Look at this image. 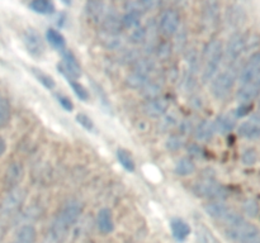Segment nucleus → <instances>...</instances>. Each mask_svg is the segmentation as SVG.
<instances>
[{"label": "nucleus", "instance_id": "1", "mask_svg": "<svg viewBox=\"0 0 260 243\" xmlns=\"http://www.w3.org/2000/svg\"><path fill=\"white\" fill-rule=\"evenodd\" d=\"M83 213V204L78 199H70L60 208L53 218L42 243H63L71 228Z\"/></svg>", "mask_w": 260, "mask_h": 243}, {"label": "nucleus", "instance_id": "2", "mask_svg": "<svg viewBox=\"0 0 260 243\" xmlns=\"http://www.w3.org/2000/svg\"><path fill=\"white\" fill-rule=\"evenodd\" d=\"M223 60V46L218 39H212L206 45L201 58V77L203 83H211L218 73L221 62Z\"/></svg>", "mask_w": 260, "mask_h": 243}, {"label": "nucleus", "instance_id": "3", "mask_svg": "<svg viewBox=\"0 0 260 243\" xmlns=\"http://www.w3.org/2000/svg\"><path fill=\"white\" fill-rule=\"evenodd\" d=\"M225 233L229 239L236 243H260L259 228L244 218H240L233 224L226 225Z\"/></svg>", "mask_w": 260, "mask_h": 243}, {"label": "nucleus", "instance_id": "4", "mask_svg": "<svg viewBox=\"0 0 260 243\" xmlns=\"http://www.w3.org/2000/svg\"><path fill=\"white\" fill-rule=\"evenodd\" d=\"M239 73H240V68L236 63L228 66V68L223 70L222 72H218L211 81L212 95L216 99L226 98L230 94V91L233 90L236 78L239 77Z\"/></svg>", "mask_w": 260, "mask_h": 243}, {"label": "nucleus", "instance_id": "5", "mask_svg": "<svg viewBox=\"0 0 260 243\" xmlns=\"http://www.w3.org/2000/svg\"><path fill=\"white\" fill-rule=\"evenodd\" d=\"M193 191L201 197H206L212 201H222L229 196V190L217 182L212 175H206L193 186Z\"/></svg>", "mask_w": 260, "mask_h": 243}, {"label": "nucleus", "instance_id": "6", "mask_svg": "<svg viewBox=\"0 0 260 243\" xmlns=\"http://www.w3.org/2000/svg\"><path fill=\"white\" fill-rule=\"evenodd\" d=\"M250 48V39L241 32H235L229 39L228 46L223 50V58L228 61V65H235L244 52Z\"/></svg>", "mask_w": 260, "mask_h": 243}, {"label": "nucleus", "instance_id": "7", "mask_svg": "<svg viewBox=\"0 0 260 243\" xmlns=\"http://www.w3.org/2000/svg\"><path fill=\"white\" fill-rule=\"evenodd\" d=\"M154 70V62L147 58L136 61L131 72L127 75L126 84L132 89H142L149 81L150 73Z\"/></svg>", "mask_w": 260, "mask_h": 243}, {"label": "nucleus", "instance_id": "8", "mask_svg": "<svg viewBox=\"0 0 260 243\" xmlns=\"http://www.w3.org/2000/svg\"><path fill=\"white\" fill-rule=\"evenodd\" d=\"M25 200V190L22 187H14L9 190L5 195L4 199L0 202V215L5 218H9L12 215L17 214L22 208L23 202Z\"/></svg>", "mask_w": 260, "mask_h": 243}, {"label": "nucleus", "instance_id": "9", "mask_svg": "<svg viewBox=\"0 0 260 243\" xmlns=\"http://www.w3.org/2000/svg\"><path fill=\"white\" fill-rule=\"evenodd\" d=\"M206 213L210 215L213 219L221 220V222L225 223L226 225L233 224L236 220H239L241 218V215L239 213H236L235 210L231 209L228 204H225L223 201H211L208 202L205 207Z\"/></svg>", "mask_w": 260, "mask_h": 243}, {"label": "nucleus", "instance_id": "10", "mask_svg": "<svg viewBox=\"0 0 260 243\" xmlns=\"http://www.w3.org/2000/svg\"><path fill=\"white\" fill-rule=\"evenodd\" d=\"M23 45H24L25 50L33 57H42L46 52L45 42H43L42 37L40 33L35 29V28H27L22 34Z\"/></svg>", "mask_w": 260, "mask_h": 243}, {"label": "nucleus", "instance_id": "11", "mask_svg": "<svg viewBox=\"0 0 260 243\" xmlns=\"http://www.w3.org/2000/svg\"><path fill=\"white\" fill-rule=\"evenodd\" d=\"M180 24V15L175 9H167L161 13L159 19V30L164 35H173L177 33Z\"/></svg>", "mask_w": 260, "mask_h": 243}, {"label": "nucleus", "instance_id": "12", "mask_svg": "<svg viewBox=\"0 0 260 243\" xmlns=\"http://www.w3.org/2000/svg\"><path fill=\"white\" fill-rule=\"evenodd\" d=\"M260 76V52H255L248 58L245 65L240 68V73H239V80L240 84L250 83V81L255 80Z\"/></svg>", "mask_w": 260, "mask_h": 243}, {"label": "nucleus", "instance_id": "13", "mask_svg": "<svg viewBox=\"0 0 260 243\" xmlns=\"http://www.w3.org/2000/svg\"><path fill=\"white\" fill-rule=\"evenodd\" d=\"M61 70V72L68 77L76 80L81 75V66L79 63L76 56L71 52L70 50H65L62 52V63L57 66Z\"/></svg>", "mask_w": 260, "mask_h": 243}, {"label": "nucleus", "instance_id": "14", "mask_svg": "<svg viewBox=\"0 0 260 243\" xmlns=\"http://www.w3.org/2000/svg\"><path fill=\"white\" fill-rule=\"evenodd\" d=\"M168 109H169V99L165 96H157L145 103L144 113L150 118H160L167 113Z\"/></svg>", "mask_w": 260, "mask_h": 243}, {"label": "nucleus", "instance_id": "15", "mask_svg": "<svg viewBox=\"0 0 260 243\" xmlns=\"http://www.w3.org/2000/svg\"><path fill=\"white\" fill-rule=\"evenodd\" d=\"M23 176H24V167H23V165L18 161L12 162L8 166L4 175V184L8 187V190L18 187L19 182L22 181Z\"/></svg>", "mask_w": 260, "mask_h": 243}, {"label": "nucleus", "instance_id": "16", "mask_svg": "<svg viewBox=\"0 0 260 243\" xmlns=\"http://www.w3.org/2000/svg\"><path fill=\"white\" fill-rule=\"evenodd\" d=\"M260 95V76L255 80L250 81V83L243 84L240 89L238 90L236 98L240 101V104L251 103L256 96Z\"/></svg>", "mask_w": 260, "mask_h": 243}, {"label": "nucleus", "instance_id": "17", "mask_svg": "<svg viewBox=\"0 0 260 243\" xmlns=\"http://www.w3.org/2000/svg\"><path fill=\"white\" fill-rule=\"evenodd\" d=\"M245 19L246 14L243 7L238 4L229 7L228 12H226V23H228L229 27L233 28V29H238L245 23Z\"/></svg>", "mask_w": 260, "mask_h": 243}, {"label": "nucleus", "instance_id": "18", "mask_svg": "<svg viewBox=\"0 0 260 243\" xmlns=\"http://www.w3.org/2000/svg\"><path fill=\"white\" fill-rule=\"evenodd\" d=\"M170 229H172V234L178 242H184L188 237H189L190 229L189 224L185 220L180 219V218H173L170 220Z\"/></svg>", "mask_w": 260, "mask_h": 243}, {"label": "nucleus", "instance_id": "19", "mask_svg": "<svg viewBox=\"0 0 260 243\" xmlns=\"http://www.w3.org/2000/svg\"><path fill=\"white\" fill-rule=\"evenodd\" d=\"M96 225H98V229L103 234H109V233L113 232V215H112V212L108 208H103V209H101L98 212V215H96Z\"/></svg>", "mask_w": 260, "mask_h": 243}, {"label": "nucleus", "instance_id": "20", "mask_svg": "<svg viewBox=\"0 0 260 243\" xmlns=\"http://www.w3.org/2000/svg\"><path fill=\"white\" fill-rule=\"evenodd\" d=\"M37 230L32 224H24L17 230L12 243H36Z\"/></svg>", "mask_w": 260, "mask_h": 243}, {"label": "nucleus", "instance_id": "21", "mask_svg": "<svg viewBox=\"0 0 260 243\" xmlns=\"http://www.w3.org/2000/svg\"><path fill=\"white\" fill-rule=\"evenodd\" d=\"M220 19V7L217 3L211 2L205 5L203 9V23L207 28H213Z\"/></svg>", "mask_w": 260, "mask_h": 243}, {"label": "nucleus", "instance_id": "22", "mask_svg": "<svg viewBox=\"0 0 260 243\" xmlns=\"http://www.w3.org/2000/svg\"><path fill=\"white\" fill-rule=\"evenodd\" d=\"M236 126L235 114H223L215 120V129L217 133L228 134L234 131Z\"/></svg>", "mask_w": 260, "mask_h": 243}, {"label": "nucleus", "instance_id": "23", "mask_svg": "<svg viewBox=\"0 0 260 243\" xmlns=\"http://www.w3.org/2000/svg\"><path fill=\"white\" fill-rule=\"evenodd\" d=\"M239 136L246 139H259L260 138V123L254 120L244 122L238 128Z\"/></svg>", "mask_w": 260, "mask_h": 243}, {"label": "nucleus", "instance_id": "24", "mask_svg": "<svg viewBox=\"0 0 260 243\" xmlns=\"http://www.w3.org/2000/svg\"><path fill=\"white\" fill-rule=\"evenodd\" d=\"M215 133H216L215 122H211V120L201 122L194 131L196 138H197L198 141H208V139L212 138Z\"/></svg>", "mask_w": 260, "mask_h": 243}, {"label": "nucleus", "instance_id": "25", "mask_svg": "<svg viewBox=\"0 0 260 243\" xmlns=\"http://www.w3.org/2000/svg\"><path fill=\"white\" fill-rule=\"evenodd\" d=\"M46 39H47V42L50 43L53 48H56V50L61 51V52L65 51V47H66L65 37H63L57 29L48 28V29L46 30Z\"/></svg>", "mask_w": 260, "mask_h": 243}, {"label": "nucleus", "instance_id": "26", "mask_svg": "<svg viewBox=\"0 0 260 243\" xmlns=\"http://www.w3.org/2000/svg\"><path fill=\"white\" fill-rule=\"evenodd\" d=\"M28 7H29L30 10H33L35 13L42 15L53 14L56 10L55 4H53L51 0H33V2L29 3Z\"/></svg>", "mask_w": 260, "mask_h": 243}, {"label": "nucleus", "instance_id": "27", "mask_svg": "<svg viewBox=\"0 0 260 243\" xmlns=\"http://www.w3.org/2000/svg\"><path fill=\"white\" fill-rule=\"evenodd\" d=\"M196 235H197V239L200 243H221V240L216 237L215 233L203 223L197 224Z\"/></svg>", "mask_w": 260, "mask_h": 243}, {"label": "nucleus", "instance_id": "28", "mask_svg": "<svg viewBox=\"0 0 260 243\" xmlns=\"http://www.w3.org/2000/svg\"><path fill=\"white\" fill-rule=\"evenodd\" d=\"M174 171L179 176H189L196 171V164L189 157H183L175 164Z\"/></svg>", "mask_w": 260, "mask_h": 243}, {"label": "nucleus", "instance_id": "29", "mask_svg": "<svg viewBox=\"0 0 260 243\" xmlns=\"http://www.w3.org/2000/svg\"><path fill=\"white\" fill-rule=\"evenodd\" d=\"M86 12H88V15L94 19L95 22H102L103 18L106 17L107 13L106 8H104V4L101 2H91L86 4Z\"/></svg>", "mask_w": 260, "mask_h": 243}, {"label": "nucleus", "instance_id": "30", "mask_svg": "<svg viewBox=\"0 0 260 243\" xmlns=\"http://www.w3.org/2000/svg\"><path fill=\"white\" fill-rule=\"evenodd\" d=\"M117 159H118L119 164L122 165V167H123L124 170H127L128 172H134L135 169H136L134 157H132V154L129 153V151H127V149H117Z\"/></svg>", "mask_w": 260, "mask_h": 243}, {"label": "nucleus", "instance_id": "31", "mask_svg": "<svg viewBox=\"0 0 260 243\" xmlns=\"http://www.w3.org/2000/svg\"><path fill=\"white\" fill-rule=\"evenodd\" d=\"M10 114H12V108L9 100L5 98L4 94L0 93V129L9 123Z\"/></svg>", "mask_w": 260, "mask_h": 243}, {"label": "nucleus", "instance_id": "32", "mask_svg": "<svg viewBox=\"0 0 260 243\" xmlns=\"http://www.w3.org/2000/svg\"><path fill=\"white\" fill-rule=\"evenodd\" d=\"M155 5L154 2H128L124 4L127 12L137 13V14L142 15L145 12L151 9Z\"/></svg>", "mask_w": 260, "mask_h": 243}, {"label": "nucleus", "instance_id": "33", "mask_svg": "<svg viewBox=\"0 0 260 243\" xmlns=\"http://www.w3.org/2000/svg\"><path fill=\"white\" fill-rule=\"evenodd\" d=\"M65 77H66V80H68V84H70L71 89H73V91L75 93V95L83 101L88 100V99H89L88 89H86L85 86L83 85V84L79 83L78 80H74V78L68 77V76H65Z\"/></svg>", "mask_w": 260, "mask_h": 243}, {"label": "nucleus", "instance_id": "34", "mask_svg": "<svg viewBox=\"0 0 260 243\" xmlns=\"http://www.w3.org/2000/svg\"><path fill=\"white\" fill-rule=\"evenodd\" d=\"M140 20H141V15L137 14V13L127 12L126 14L122 17L121 23L122 27L129 28V29H136L140 27Z\"/></svg>", "mask_w": 260, "mask_h": 243}, {"label": "nucleus", "instance_id": "35", "mask_svg": "<svg viewBox=\"0 0 260 243\" xmlns=\"http://www.w3.org/2000/svg\"><path fill=\"white\" fill-rule=\"evenodd\" d=\"M32 72H33V75H35V77L37 78V80L40 81V83L42 84L43 86H45V88L50 89V90H51V89H53L56 86L55 80H53V78L51 77V76L48 75V73L43 72V71L40 70V68L33 67L32 68Z\"/></svg>", "mask_w": 260, "mask_h": 243}, {"label": "nucleus", "instance_id": "36", "mask_svg": "<svg viewBox=\"0 0 260 243\" xmlns=\"http://www.w3.org/2000/svg\"><path fill=\"white\" fill-rule=\"evenodd\" d=\"M243 209H244V213H245L248 217H251V218L258 217L259 204L255 199L245 200V201H244V205H243Z\"/></svg>", "mask_w": 260, "mask_h": 243}, {"label": "nucleus", "instance_id": "37", "mask_svg": "<svg viewBox=\"0 0 260 243\" xmlns=\"http://www.w3.org/2000/svg\"><path fill=\"white\" fill-rule=\"evenodd\" d=\"M258 159V153H256L255 148H246L241 154V161L246 166H253Z\"/></svg>", "mask_w": 260, "mask_h": 243}, {"label": "nucleus", "instance_id": "38", "mask_svg": "<svg viewBox=\"0 0 260 243\" xmlns=\"http://www.w3.org/2000/svg\"><path fill=\"white\" fill-rule=\"evenodd\" d=\"M76 120H78V123L80 124V126H83L86 131H93L94 129L93 120H91L86 114L79 113L78 115H76Z\"/></svg>", "mask_w": 260, "mask_h": 243}, {"label": "nucleus", "instance_id": "39", "mask_svg": "<svg viewBox=\"0 0 260 243\" xmlns=\"http://www.w3.org/2000/svg\"><path fill=\"white\" fill-rule=\"evenodd\" d=\"M251 109H253V105H251V103H246V104H240L239 105V108L235 110V116L236 118H243V116L248 115L249 113L251 111Z\"/></svg>", "mask_w": 260, "mask_h": 243}, {"label": "nucleus", "instance_id": "40", "mask_svg": "<svg viewBox=\"0 0 260 243\" xmlns=\"http://www.w3.org/2000/svg\"><path fill=\"white\" fill-rule=\"evenodd\" d=\"M56 99H57L58 104H60V105L62 106V108L65 109V110L71 111V110H73V109H74L73 101H71L70 99L68 98V96L61 95V94H57V95H56Z\"/></svg>", "mask_w": 260, "mask_h": 243}, {"label": "nucleus", "instance_id": "41", "mask_svg": "<svg viewBox=\"0 0 260 243\" xmlns=\"http://www.w3.org/2000/svg\"><path fill=\"white\" fill-rule=\"evenodd\" d=\"M183 142L182 139L179 138L178 136H172L169 139H168V143H167V147L169 149H172V151H178V149L182 147Z\"/></svg>", "mask_w": 260, "mask_h": 243}, {"label": "nucleus", "instance_id": "42", "mask_svg": "<svg viewBox=\"0 0 260 243\" xmlns=\"http://www.w3.org/2000/svg\"><path fill=\"white\" fill-rule=\"evenodd\" d=\"M251 120L258 122V123H260V98H259V101H258V106H256V110L254 111L253 116H251Z\"/></svg>", "mask_w": 260, "mask_h": 243}, {"label": "nucleus", "instance_id": "43", "mask_svg": "<svg viewBox=\"0 0 260 243\" xmlns=\"http://www.w3.org/2000/svg\"><path fill=\"white\" fill-rule=\"evenodd\" d=\"M5 151H7V142L3 137H0V157L5 153Z\"/></svg>", "mask_w": 260, "mask_h": 243}]
</instances>
